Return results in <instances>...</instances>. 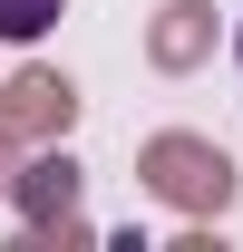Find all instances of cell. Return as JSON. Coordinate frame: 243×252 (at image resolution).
I'll use <instances>...</instances> for the list:
<instances>
[{"label":"cell","instance_id":"obj_1","mask_svg":"<svg viewBox=\"0 0 243 252\" xmlns=\"http://www.w3.org/2000/svg\"><path fill=\"white\" fill-rule=\"evenodd\" d=\"M146 185L165 204H185V214H224L234 204V156L204 146V136H156L146 146Z\"/></svg>","mask_w":243,"mask_h":252},{"label":"cell","instance_id":"obj_2","mask_svg":"<svg viewBox=\"0 0 243 252\" xmlns=\"http://www.w3.org/2000/svg\"><path fill=\"white\" fill-rule=\"evenodd\" d=\"M20 214H30V233H68V214H78V165L68 156H30L20 165Z\"/></svg>","mask_w":243,"mask_h":252},{"label":"cell","instance_id":"obj_3","mask_svg":"<svg viewBox=\"0 0 243 252\" xmlns=\"http://www.w3.org/2000/svg\"><path fill=\"white\" fill-rule=\"evenodd\" d=\"M68 117H78V88L49 78V68H20L0 88V126H68Z\"/></svg>","mask_w":243,"mask_h":252},{"label":"cell","instance_id":"obj_4","mask_svg":"<svg viewBox=\"0 0 243 252\" xmlns=\"http://www.w3.org/2000/svg\"><path fill=\"white\" fill-rule=\"evenodd\" d=\"M204 39H214V10H204V0H165V10H156L146 59H156V68H195V59H204Z\"/></svg>","mask_w":243,"mask_h":252},{"label":"cell","instance_id":"obj_5","mask_svg":"<svg viewBox=\"0 0 243 252\" xmlns=\"http://www.w3.org/2000/svg\"><path fill=\"white\" fill-rule=\"evenodd\" d=\"M59 10H68V0H0V39H10V49H30Z\"/></svg>","mask_w":243,"mask_h":252},{"label":"cell","instance_id":"obj_6","mask_svg":"<svg viewBox=\"0 0 243 252\" xmlns=\"http://www.w3.org/2000/svg\"><path fill=\"white\" fill-rule=\"evenodd\" d=\"M234 59H243V30H234Z\"/></svg>","mask_w":243,"mask_h":252},{"label":"cell","instance_id":"obj_7","mask_svg":"<svg viewBox=\"0 0 243 252\" xmlns=\"http://www.w3.org/2000/svg\"><path fill=\"white\" fill-rule=\"evenodd\" d=\"M0 194H10V175H0Z\"/></svg>","mask_w":243,"mask_h":252}]
</instances>
